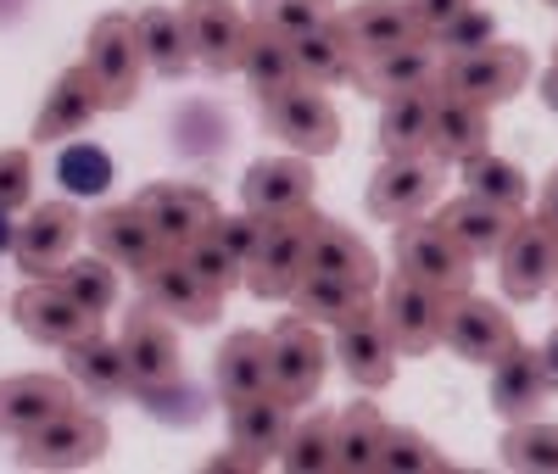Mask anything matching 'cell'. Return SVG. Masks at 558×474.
<instances>
[{"label":"cell","mask_w":558,"mask_h":474,"mask_svg":"<svg viewBox=\"0 0 558 474\" xmlns=\"http://www.w3.org/2000/svg\"><path fill=\"white\" fill-rule=\"evenodd\" d=\"M57 284L96 318H107L118 307V263H107V257H68Z\"/></svg>","instance_id":"obj_40"},{"label":"cell","mask_w":558,"mask_h":474,"mask_svg":"<svg viewBox=\"0 0 558 474\" xmlns=\"http://www.w3.org/2000/svg\"><path fill=\"white\" fill-rule=\"evenodd\" d=\"M213 379H218V397L223 402H246V397L274 391L268 336H257V329H235V336L218 347V357H213Z\"/></svg>","instance_id":"obj_27"},{"label":"cell","mask_w":558,"mask_h":474,"mask_svg":"<svg viewBox=\"0 0 558 474\" xmlns=\"http://www.w3.org/2000/svg\"><path fill=\"white\" fill-rule=\"evenodd\" d=\"M134 279H140V296H146L162 318H173V324L202 329V324H213L223 313V296L196 279V268L184 263V252H168L162 263H151L146 274H134Z\"/></svg>","instance_id":"obj_17"},{"label":"cell","mask_w":558,"mask_h":474,"mask_svg":"<svg viewBox=\"0 0 558 474\" xmlns=\"http://www.w3.org/2000/svg\"><path fill=\"white\" fill-rule=\"evenodd\" d=\"M553 284H558V279H553Z\"/></svg>","instance_id":"obj_56"},{"label":"cell","mask_w":558,"mask_h":474,"mask_svg":"<svg viewBox=\"0 0 558 474\" xmlns=\"http://www.w3.org/2000/svg\"><path fill=\"white\" fill-rule=\"evenodd\" d=\"M542 7H553V12H558V0H542Z\"/></svg>","instance_id":"obj_55"},{"label":"cell","mask_w":558,"mask_h":474,"mask_svg":"<svg viewBox=\"0 0 558 474\" xmlns=\"http://www.w3.org/2000/svg\"><path fill=\"white\" fill-rule=\"evenodd\" d=\"M241 78H246L257 95H274V89L296 84L302 73H296V57H291V39H279V34H268V28L252 23L246 51H241Z\"/></svg>","instance_id":"obj_38"},{"label":"cell","mask_w":558,"mask_h":474,"mask_svg":"<svg viewBox=\"0 0 558 474\" xmlns=\"http://www.w3.org/2000/svg\"><path fill=\"white\" fill-rule=\"evenodd\" d=\"M84 234H89V246H96V257L118 263L123 274H146L151 263L168 257L162 234L146 223V212H140L134 202L129 207H101L96 218H84Z\"/></svg>","instance_id":"obj_20"},{"label":"cell","mask_w":558,"mask_h":474,"mask_svg":"<svg viewBox=\"0 0 558 474\" xmlns=\"http://www.w3.org/2000/svg\"><path fill=\"white\" fill-rule=\"evenodd\" d=\"M547 397V379H542V363H536V347H514L502 363H492V413L520 424V418H536Z\"/></svg>","instance_id":"obj_32"},{"label":"cell","mask_w":558,"mask_h":474,"mask_svg":"<svg viewBox=\"0 0 558 474\" xmlns=\"http://www.w3.org/2000/svg\"><path fill=\"white\" fill-rule=\"evenodd\" d=\"M502 463L520 469V474H558V424L542 418H520L502 430Z\"/></svg>","instance_id":"obj_41"},{"label":"cell","mask_w":558,"mask_h":474,"mask_svg":"<svg viewBox=\"0 0 558 474\" xmlns=\"http://www.w3.org/2000/svg\"><path fill=\"white\" fill-rule=\"evenodd\" d=\"M279 469H291V474H330L336 469V418L330 413L296 418L286 447H279Z\"/></svg>","instance_id":"obj_39"},{"label":"cell","mask_w":558,"mask_h":474,"mask_svg":"<svg viewBox=\"0 0 558 474\" xmlns=\"http://www.w3.org/2000/svg\"><path fill=\"white\" fill-rule=\"evenodd\" d=\"M68 379L73 386H84L96 402H118L129 397V363H123V347L107 341L101 329L96 336H84L68 347Z\"/></svg>","instance_id":"obj_34"},{"label":"cell","mask_w":558,"mask_h":474,"mask_svg":"<svg viewBox=\"0 0 558 474\" xmlns=\"http://www.w3.org/2000/svg\"><path fill=\"white\" fill-rule=\"evenodd\" d=\"M363 302H375L363 291V284H352V279H336V274H318V268H307L302 274V284L291 291V307H296V318H307V324H341L347 313H357Z\"/></svg>","instance_id":"obj_36"},{"label":"cell","mask_w":558,"mask_h":474,"mask_svg":"<svg viewBox=\"0 0 558 474\" xmlns=\"http://www.w3.org/2000/svg\"><path fill=\"white\" fill-rule=\"evenodd\" d=\"M112 179V162L101 151H73L68 157V190H78V196H96V190H107Z\"/></svg>","instance_id":"obj_48"},{"label":"cell","mask_w":558,"mask_h":474,"mask_svg":"<svg viewBox=\"0 0 558 474\" xmlns=\"http://www.w3.org/2000/svg\"><path fill=\"white\" fill-rule=\"evenodd\" d=\"M520 218L525 212H514V207H492V202H475V196H458V202L436 207L430 223L447 234V241H458V252H470L481 263V257H497L502 252V241L514 234Z\"/></svg>","instance_id":"obj_23"},{"label":"cell","mask_w":558,"mask_h":474,"mask_svg":"<svg viewBox=\"0 0 558 474\" xmlns=\"http://www.w3.org/2000/svg\"><path fill=\"white\" fill-rule=\"evenodd\" d=\"M525 78H531V51L525 45L492 39V45H481V51H470V57H447L436 84L463 95V101L502 107V101H514V95L525 89Z\"/></svg>","instance_id":"obj_5"},{"label":"cell","mask_w":558,"mask_h":474,"mask_svg":"<svg viewBox=\"0 0 558 474\" xmlns=\"http://www.w3.org/2000/svg\"><path fill=\"white\" fill-rule=\"evenodd\" d=\"M497 39V17L486 12V7H463L452 23H441L436 34H430V51H441V57H470V51H481V45H492Z\"/></svg>","instance_id":"obj_45"},{"label":"cell","mask_w":558,"mask_h":474,"mask_svg":"<svg viewBox=\"0 0 558 474\" xmlns=\"http://www.w3.org/2000/svg\"><path fill=\"white\" fill-rule=\"evenodd\" d=\"M380 474H441L447 458L418 436L408 424H386V441H380V458H375Z\"/></svg>","instance_id":"obj_42"},{"label":"cell","mask_w":558,"mask_h":474,"mask_svg":"<svg viewBox=\"0 0 558 474\" xmlns=\"http://www.w3.org/2000/svg\"><path fill=\"white\" fill-rule=\"evenodd\" d=\"M179 17H184L191 51H196V62L207 73H241V51H246L252 17L235 7V0H184Z\"/></svg>","instance_id":"obj_16"},{"label":"cell","mask_w":558,"mask_h":474,"mask_svg":"<svg viewBox=\"0 0 558 474\" xmlns=\"http://www.w3.org/2000/svg\"><path fill=\"white\" fill-rule=\"evenodd\" d=\"M341 28L357 57H380V51H397V45L425 39V28L408 12V0H357V7L341 12Z\"/></svg>","instance_id":"obj_25"},{"label":"cell","mask_w":558,"mask_h":474,"mask_svg":"<svg viewBox=\"0 0 558 474\" xmlns=\"http://www.w3.org/2000/svg\"><path fill=\"white\" fill-rule=\"evenodd\" d=\"M536 363H542V379H547V391H558V329L536 347Z\"/></svg>","instance_id":"obj_52"},{"label":"cell","mask_w":558,"mask_h":474,"mask_svg":"<svg viewBox=\"0 0 558 474\" xmlns=\"http://www.w3.org/2000/svg\"><path fill=\"white\" fill-rule=\"evenodd\" d=\"M12 318H17V329H23L28 341L57 347V352H68L73 341H84V336H96V329H101V318H96V313H84L57 279H34V284H23V291L12 296Z\"/></svg>","instance_id":"obj_11"},{"label":"cell","mask_w":558,"mask_h":474,"mask_svg":"<svg viewBox=\"0 0 558 474\" xmlns=\"http://www.w3.org/2000/svg\"><path fill=\"white\" fill-rule=\"evenodd\" d=\"M134 207L146 212V223L162 234V246L168 252H184L191 241H202V234L218 223V202L207 196V190H196V184H146L134 196Z\"/></svg>","instance_id":"obj_18"},{"label":"cell","mask_w":558,"mask_h":474,"mask_svg":"<svg viewBox=\"0 0 558 474\" xmlns=\"http://www.w3.org/2000/svg\"><path fill=\"white\" fill-rule=\"evenodd\" d=\"M268 363H274V391L291 408H307L324 386V336L307 318H286L268 329Z\"/></svg>","instance_id":"obj_14"},{"label":"cell","mask_w":558,"mask_h":474,"mask_svg":"<svg viewBox=\"0 0 558 474\" xmlns=\"http://www.w3.org/2000/svg\"><path fill=\"white\" fill-rule=\"evenodd\" d=\"M34 202V157L17 146L0 151V212H23Z\"/></svg>","instance_id":"obj_46"},{"label":"cell","mask_w":558,"mask_h":474,"mask_svg":"<svg viewBox=\"0 0 558 474\" xmlns=\"http://www.w3.org/2000/svg\"><path fill=\"white\" fill-rule=\"evenodd\" d=\"M463 196L492 202V207H514V212H525L531 179H525V168H520V162L492 157V151H475L470 162H463Z\"/></svg>","instance_id":"obj_37"},{"label":"cell","mask_w":558,"mask_h":474,"mask_svg":"<svg viewBox=\"0 0 558 474\" xmlns=\"http://www.w3.org/2000/svg\"><path fill=\"white\" fill-rule=\"evenodd\" d=\"M107 418L96 408H68L57 413L51 424H39L34 436L17 441V463L23 469H84V463H96L107 452Z\"/></svg>","instance_id":"obj_8"},{"label":"cell","mask_w":558,"mask_h":474,"mask_svg":"<svg viewBox=\"0 0 558 474\" xmlns=\"http://www.w3.org/2000/svg\"><path fill=\"white\" fill-rule=\"evenodd\" d=\"M324 17H330V0H252V23L279 39H296Z\"/></svg>","instance_id":"obj_44"},{"label":"cell","mask_w":558,"mask_h":474,"mask_svg":"<svg viewBox=\"0 0 558 474\" xmlns=\"http://www.w3.org/2000/svg\"><path fill=\"white\" fill-rule=\"evenodd\" d=\"M73 402H78L73 379H57V374H7V379H0V441L34 436L39 424H51Z\"/></svg>","instance_id":"obj_19"},{"label":"cell","mask_w":558,"mask_h":474,"mask_svg":"<svg viewBox=\"0 0 558 474\" xmlns=\"http://www.w3.org/2000/svg\"><path fill=\"white\" fill-rule=\"evenodd\" d=\"M542 101H547V112L558 118V62H553V68L542 73Z\"/></svg>","instance_id":"obj_53"},{"label":"cell","mask_w":558,"mask_h":474,"mask_svg":"<svg viewBox=\"0 0 558 474\" xmlns=\"http://www.w3.org/2000/svg\"><path fill=\"white\" fill-rule=\"evenodd\" d=\"M257 469H263V458L246 452V447H235V441H229V452L207 458V474H257Z\"/></svg>","instance_id":"obj_50"},{"label":"cell","mask_w":558,"mask_h":474,"mask_svg":"<svg viewBox=\"0 0 558 474\" xmlns=\"http://www.w3.org/2000/svg\"><path fill=\"white\" fill-rule=\"evenodd\" d=\"M307 268L336 274V279H352V284H363L368 296H375V284H380V263H375V252H368L357 234H352L347 223H336V218H318V223H313Z\"/></svg>","instance_id":"obj_31"},{"label":"cell","mask_w":558,"mask_h":474,"mask_svg":"<svg viewBox=\"0 0 558 474\" xmlns=\"http://www.w3.org/2000/svg\"><path fill=\"white\" fill-rule=\"evenodd\" d=\"M101 112H107V95H101L96 78H89V68L78 62V68L57 73V84L45 89V107H39V118H34V139H39V146L73 139V134H84L89 123H96Z\"/></svg>","instance_id":"obj_21"},{"label":"cell","mask_w":558,"mask_h":474,"mask_svg":"<svg viewBox=\"0 0 558 474\" xmlns=\"http://www.w3.org/2000/svg\"><path fill=\"white\" fill-rule=\"evenodd\" d=\"M441 347H452L463 363H481V368H492V363H502L508 352L520 347V329H514V318H508L497 302H486V296H458V302H447V329H441Z\"/></svg>","instance_id":"obj_12"},{"label":"cell","mask_w":558,"mask_h":474,"mask_svg":"<svg viewBox=\"0 0 558 474\" xmlns=\"http://www.w3.org/2000/svg\"><path fill=\"white\" fill-rule=\"evenodd\" d=\"M391 252H397V274H408V279H418V284H430V291H441L447 302H458V296L475 291V257L458 252V241H447V234H441L430 218L397 223Z\"/></svg>","instance_id":"obj_2"},{"label":"cell","mask_w":558,"mask_h":474,"mask_svg":"<svg viewBox=\"0 0 558 474\" xmlns=\"http://www.w3.org/2000/svg\"><path fill=\"white\" fill-rule=\"evenodd\" d=\"M84 68L101 84L107 112H123L140 95V73H146V51H140L134 17H123V12L96 17V28H89V39H84Z\"/></svg>","instance_id":"obj_6"},{"label":"cell","mask_w":558,"mask_h":474,"mask_svg":"<svg viewBox=\"0 0 558 474\" xmlns=\"http://www.w3.org/2000/svg\"><path fill=\"white\" fill-rule=\"evenodd\" d=\"M536 218L558 234V168L547 173V184H542V202H536Z\"/></svg>","instance_id":"obj_51"},{"label":"cell","mask_w":558,"mask_h":474,"mask_svg":"<svg viewBox=\"0 0 558 474\" xmlns=\"http://www.w3.org/2000/svg\"><path fill=\"white\" fill-rule=\"evenodd\" d=\"M430 118H436V84L386 95V107H380V151L386 157H425L430 151Z\"/></svg>","instance_id":"obj_29"},{"label":"cell","mask_w":558,"mask_h":474,"mask_svg":"<svg viewBox=\"0 0 558 474\" xmlns=\"http://www.w3.org/2000/svg\"><path fill=\"white\" fill-rule=\"evenodd\" d=\"M184 263H191V268H196V279L207 284V291H218V296H229L235 284H246V263H241L235 252H229L213 229L202 234V241L184 246Z\"/></svg>","instance_id":"obj_43"},{"label":"cell","mask_w":558,"mask_h":474,"mask_svg":"<svg viewBox=\"0 0 558 474\" xmlns=\"http://www.w3.org/2000/svg\"><path fill=\"white\" fill-rule=\"evenodd\" d=\"M497 279L508 302H536L558 279V234L542 218H520L497 252Z\"/></svg>","instance_id":"obj_13"},{"label":"cell","mask_w":558,"mask_h":474,"mask_svg":"<svg viewBox=\"0 0 558 474\" xmlns=\"http://www.w3.org/2000/svg\"><path fill=\"white\" fill-rule=\"evenodd\" d=\"M492 139V107L463 101L436 84V118H430V157L436 162H470Z\"/></svg>","instance_id":"obj_24"},{"label":"cell","mask_w":558,"mask_h":474,"mask_svg":"<svg viewBox=\"0 0 558 474\" xmlns=\"http://www.w3.org/2000/svg\"><path fill=\"white\" fill-rule=\"evenodd\" d=\"M17 246V229H12V212H0V252Z\"/></svg>","instance_id":"obj_54"},{"label":"cell","mask_w":558,"mask_h":474,"mask_svg":"<svg viewBox=\"0 0 558 474\" xmlns=\"http://www.w3.org/2000/svg\"><path fill=\"white\" fill-rule=\"evenodd\" d=\"M553 57H558V51H553Z\"/></svg>","instance_id":"obj_57"},{"label":"cell","mask_w":558,"mask_h":474,"mask_svg":"<svg viewBox=\"0 0 558 474\" xmlns=\"http://www.w3.org/2000/svg\"><path fill=\"white\" fill-rule=\"evenodd\" d=\"M386 441V413L375 402H352L336 413V474H368Z\"/></svg>","instance_id":"obj_35"},{"label":"cell","mask_w":558,"mask_h":474,"mask_svg":"<svg viewBox=\"0 0 558 474\" xmlns=\"http://www.w3.org/2000/svg\"><path fill=\"white\" fill-rule=\"evenodd\" d=\"M241 202L257 218H286L313 207V162L307 157H263L241 179Z\"/></svg>","instance_id":"obj_22"},{"label":"cell","mask_w":558,"mask_h":474,"mask_svg":"<svg viewBox=\"0 0 558 474\" xmlns=\"http://www.w3.org/2000/svg\"><path fill=\"white\" fill-rule=\"evenodd\" d=\"M134 34H140V51H146V68L157 78H184V73H191L196 51H191V34H184L179 7H146V12H134Z\"/></svg>","instance_id":"obj_33"},{"label":"cell","mask_w":558,"mask_h":474,"mask_svg":"<svg viewBox=\"0 0 558 474\" xmlns=\"http://www.w3.org/2000/svg\"><path fill=\"white\" fill-rule=\"evenodd\" d=\"M296 424V408L279 397V391H263V397H246V402H229V441L257 452L263 463L279 458V447H286Z\"/></svg>","instance_id":"obj_28"},{"label":"cell","mask_w":558,"mask_h":474,"mask_svg":"<svg viewBox=\"0 0 558 474\" xmlns=\"http://www.w3.org/2000/svg\"><path fill=\"white\" fill-rule=\"evenodd\" d=\"M441 78V62L430 51V39L418 45H397V51H380V57H357L352 68V84L363 95H402V89H418V84H436Z\"/></svg>","instance_id":"obj_26"},{"label":"cell","mask_w":558,"mask_h":474,"mask_svg":"<svg viewBox=\"0 0 558 474\" xmlns=\"http://www.w3.org/2000/svg\"><path fill=\"white\" fill-rule=\"evenodd\" d=\"M441 168L430 151L425 157H386L375 173H368L363 202L380 223H408V218H425L441 202Z\"/></svg>","instance_id":"obj_7"},{"label":"cell","mask_w":558,"mask_h":474,"mask_svg":"<svg viewBox=\"0 0 558 474\" xmlns=\"http://www.w3.org/2000/svg\"><path fill=\"white\" fill-rule=\"evenodd\" d=\"M213 234H218V241L229 246V252H235L241 263H252V252H257V241H263V218L257 212H218V223H213Z\"/></svg>","instance_id":"obj_47"},{"label":"cell","mask_w":558,"mask_h":474,"mask_svg":"<svg viewBox=\"0 0 558 474\" xmlns=\"http://www.w3.org/2000/svg\"><path fill=\"white\" fill-rule=\"evenodd\" d=\"M78 234H84V212H78L73 202H39V207L23 218V229H17L12 257H17V268L34 274V279H57L62 263L73 257V246H78Z\"/></svg>","instance_id":"obj_15"},{"label":"cell","mask_w":558,"mask_h":474,"mask_svg":"<svg viewBox=\"0 0 558 474\" xmlns=\"http://www.w3.org/2000/svg\"><path fill=\"white\" fill-rule=\"evenodd\" d=\"M291 57H296V73L318 89H330V84H347L352 68H357V51H352V39L341 28V17H324L313 23L307 34L291 39Z\"/></svg>","instance_id":"obj_30"},{"label":"cell","mask_w":558,"mask_h":474,"mask_svg":"<svg viewBox=\"0 0 558 474\" xmlns=\"http://www.w3.org/2000/svg\"><path fill=\"white\" fill-rule=\"evenodd\" d=\"M263 129L274 139H286L296 157H330L341 146V118L324 101V89L307 84V78L263 95Z\"/></svg>","instance_id":"obj_3"},{"label":"cell","mask_w":558,"mask_h":474,"mask_svg":"<svg viewBox=\"0 0 558 474\" xmlns=\"http://www.w3.org/2000/svg\"><path fill=\"white\" fill-rule=\"evenodd\" d=\"M123 363H129V397H157L179 379V336H173V318H162L146 296H140L123 318Z\"/></svg>","instance_id":"obj_4"},{"label":"cell","mask_w":558,"mask_h":474,"mask_svg":"<svg viewBox=\"0 0 558 474\" xmlns=\"http://www.w3.org/2000/svg\"><path fill=\"white\" fill-rule=\"evenodd\" d=\"M463 7H475V0H408V12H413L418 28H425V39H430L441 23H452Z\"/></svg>","instance_id":"obj_49"},{"label":"cell","mask_w":558,"mask_h":474,"mask_svg":"<svg viewBox=\"0 0 558 474\" xmlns=\"http://www.w3.org/2000/svg\"><path fill=\"white\" fill-rule=\"evenodd\" d=\"M380 318L391 329V341L402 357H425L441 347V329H447V296L418 284L408 274H391L386 279V296H380Z\"/></svg>","instance_id":"obj_9"},{"label":"cell","mask_w":558,"mask_h":474,"mask_svg":"<svg viewBox=\"0 0 558 474\" xmlns=\"http://www.w3.org/2000/svg\"><path fill=\"white\" fill-rule=\"evenodd\" d=\"M313 223L318 212H286V218H263V241L246 263V291L263 302H291V291L307 274V252H313Z\"/></svg>","instance_id":"obj_1"},{"label":"cell","mask_w":558,"mask_h":474,"mask_svg":"<svg viewBox=\"0 0 558 474\" xmlns=\"http://www.w3.org/2000/svg\"><path fill=\"white\" fill-rule=\"evenodd\" d=\"M397 357L402 352H397V341H391V329H386V318H380L375 302H363L357 313H347L336 324V363L347 368L352 386L386 391L391 379H397Z\"/></svg>","instance_id":"obj_10"}]
</instances>
